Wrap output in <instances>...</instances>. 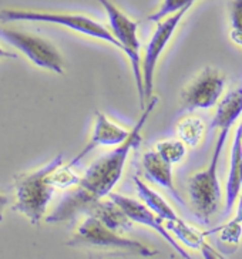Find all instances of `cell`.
<instances>
[{
    "label": "cell",
    "mask_w": 242,
    "mask_h": 259,
    "mask_svg": "<svg viewBox=\"0 0 242 259\" xmlns=\"http://www.w3.org/2000/svg\"><path fill=\"white\" fill-rule=\"evenodd\" d=\"M225 73L214 67H207L182 90V108L187 111L210 110L218 103L225 89Z\"/></svg>",
    "instance_id": "cell-9"
},
{
    "label": "cell",
    "mask_w": 242,
    "mask_h": 259,
    "mask_svg": "<svg viewBox=\"0 0 242 259\" xmlns=\"http://www.w3.org/2000/svg\"><path fill=\"white\" fill-rule=\"evenodd\" d=\"M229 37L236 46H242V0H232L231 3Z\"/></svg>",
    "instance_id": "cell-21"
},
{
    "label": "cell",
    "mask_w": 242,
    "mask_h": 259,
    "mask_svg": "<svg viewBox=\"0 0 242 259\" xmlns=\"http://www.w3.org/2000/svg\"><path fill=\"white\" fill-rule=\"evenodd\" d=\"M231 221L236 222V224H242V188L241 192H239V204H238V208H236V213H235V217Z\"/></svg>",
    "instance_id": "cell-24"
},
{
    "label": "cell",
    "mask_w": 242,
    "mask_h": 259,
    "mask_svg": "<svg viewBox=\"0 0 242 259\" xmlns=\"http://www.w3.org/2000/svg\"><path fill=\"white\" fill-rule=\"evenodd\" d=\"M0 20L8 22H42L67 27L70 30L77 31L90 37L99 38L110 43L118 50H123L120 41L111 31L97 20L89 16L78 13H63V12H40V10H26V9H5L0 12Z\"/></svg>",
    "instance_id": "cell-4"
},
{
    "label": "cell",
    "mask_w": 242,
    "mask_h": 259,
    "mask_svg": "<svg viewBox=\"0 0 242 259\" xmlns=\"http://www.w3.org/2000/svg\"><path fill=\"white\" fill-rule=\"evenodd\" d=\"M71 168L73 167H70L68 164L67 165L61 164L60 167L54 169V172L52 174V181L56 185V188H68L78 184L82 177L77 176Z\"/></svg>",
    "instance_id": "cell-22"
},
{
    "label": "cell",
    "mask_w": 242,
    "mask_h": 259,
    "mask_svg": "<svg viewBox=\"0 0 242 259\" xmlns=\"http://www.w3.org/2000/svg\"><path fill=\"white\" fill-rule=\"evenodd\" d=\"M242 114V87L228 93L217 108L210 130L231 128Z\"/></svg>",
    "instance_id": "cell-15"
},
{
    "label": "cell",
    "mask_w": 242,
    "mask_h": 259,
    "mask_svg": "<svg viewBox=\"0 0 242 259\" xmlns=\"http://www.w3.org/2000/svg\"><path fill=\"white\" fill-rule=\"evenodd\" d=\"M70 246H97V248H113L136 253L144 258L155 256L158 252L147 246L140 241L124 238L118 234V231L108 228L106 224L100 221L99 218L87 215L80 227L76 229L73 236L68 239Z\"/></svg>",
    "instance_id": "cell-5"
},
{
    "label": "cell",
    "mask_w": 242,
    "mask_h": 259,
    "mask_svg": "<svg viewBox=\"0 0 242 259\" xmlns=\"http://www.w3.org/2000/svg\"><path fill=\"white\" fill-rule=\"evenodd\" d=\"M197 0H163L161 6L158 8L157 12H154L152 15L148 16L150 22H159L163 19H166L167 16L173 15L175 12L181 10L184 8H192V5Z\"/></svg>",
    "instance_id": "cell-20"
},
{
    "label": "cell",
    "mask_w": 242,
    "mask_h": 259,
    "mask_svg": "<svg viewBox=\"0 0 242 259\" xmlns=\"http://www.w3.org/2000/svg\"><path fill=\"white\" fill-rule=\"evenodd\" d=\"M241 128H242V124H241Z\"/></svg>",
    "instance_id": "cell-27"
},
{
    "label": "cell",
    "mask_w": 242,
    "mask_h": 259,
    "mask_svg": "<svg viewBox=\"0 0 242 259\" xmlns=\"http://www.w3.org/2000/svg\"><path fill=\"white\" fill-rule=\"evenodd\" d=\"M61 164H64V157L63 154H59L45 167L15 177L13 209L24 215L33 225H38L45 218L46 211L56 191L52 174Z\"/></svg>",
    "instance_id": "cell-2"
},
{
    "label": "cell",
    "mask_w": 242,
    "mask_h": 259,
    "mask_svg": "<svg viewBox=\"0 0 242 259\" xmlns=\"http://www.w3.org/2000/svg\"><path fill=\"white\" fill-rule=\"evenodd\" d=\"M129 136L130 131L111 121L106 114L96 111V120H94V127H93V134H91L90 140L87 141L83 150L77 154L68 165L70 167L77 165L86 155H89L97 147H117V145L123 144L129 138Z\"/></svg>",
    "instance_id": "cell-11"
},
{
    "label": "cell",
    "mask_w": 242,
    "mask_h": 259,
    "mask_svg": "<svg viewBox=\"0 0 242 259\" xmlns=\"http://www.w3.org/2000/svg\"><path fill=\"white\" fill-rule=\"evenodd\" d=\"M87 215H93L96 218H99L103 224H106L108 228L118 231V232H124L131 229L133 221L129 217L124 213L120 206L117 205L114 201H99L94 205L91 206L87 211Z\"/></svg>",
    "instance_id": "cell-16"
},
{
    "label": "cell",
    "mask_w": 242,
    "mask_h": 259,
    "mask_svg": "<svg viewBox=\"0 0 242 259\" xmlns=\"http://www.w3.org/2000/svg\"><path fill=\"white\" fill-rule=\"evenodd\" d=\"M191 8H184L173 15L167 16L166 19L157 22V27L152 33L151 40L145 47V53L143 59V81H144V96L145 103L150 101L152 97V89H154V73L157 69L161 54L164 53L167 45L170 43L171 37L174 36L178 24L181 23L184 16L187 15Z\"/></svg>",
    "instance_id": "cell-8"
},
{
    "label": "cell",
    "mask_w": 242,
    "mask_h": 259,
    "mask_svg": "<svg viewBox=\"0 0 242 259\" xmlns=\"http://www.w3.org/2000/svg\"><path fill=\"white\" fill-rule=\"evenodd\" d=\"M141 164H143L145 177L150 181L166 188L177 202L184 204V201L180 197V192L177 191L174 181H173V164L170 161H167L158 151L154 150V151H148L144 154Z\"/></svg>",
    "instance_id": "cell-12"
},
{
    "label": "cell",
    "mask_w": 242,
    "mask_h": 259,
    "mask_svg": "<svg viewBox=\"0 0 242 259\" xmlns=\"http://www.w3.org/2000/svg\"><path fill=\"white\" fill-rule=\"evenodd\" d=\"M205 134V124L199 117H187L177 124V137L188 147H197Z\"/></svg>",
    "instance_id": "cell-18"
},
{
    "label": "cell",
    "mask_w": 242,
    "mask_h": 259,
    "mask_svg": "<svg viewBox=\"0 0 242 259\" xmlns=\"http://www.w3.org/2000/svg\"><path fill=\"white\" fill-rule=\"evenodd\" d=\"M166 228L170 231V234L174 236L175 239L180 241V244L188 246L191 249H199L204 252L205 256H211L210 253H215L212 248L205 242V232H199L198 229L188 225L185 221H182L178 217L177 220L167 221Z\"/></svg>",
    "instance_id": "cell-14"
},
{
    "label": "cell",
    "mask_w": 242,
    "mask_h": 259,
    "mask_svg": "<svg viewBox=\"0 0 242 259\" xmlns=\"http://www.w3.org/2000/svg\"><path fill=\"white\" fill-rule=\"evenodd\" d=\"M242 188V128H236L231 151V165L228 172L227 187H225V215H227L236 198L239 197Z\"/></svg>",
    "instance_id": "cell-13"
},
{
    "label": "cell",
    "mask_w": 242,
    "mask_h": 259,
    "mask_svg": "<svg viewBox=\"0 0 242 259\" xmlns=\"http://www.w3.org/2000/svg\"><path fill=\"white\" fill-rule=\"evenodd\" d=\"M155 151H158L167 161L171 164H177L185 158L187 155V145L181 140H164L155 144Z\"/></svg>",
    "instance_id": "cell-19"
},
{
    "label": "cell",
    "mask_w": 242,
    "mask_h": 259,
    "mask_svg": "<svg viewBox=\"0 0 242 259\" xmlns=\"http://www.w3.org/2000/svg\"><path fill=\"white\" fill-rule=\"evenodd\" d=\"M0 59H17V54L8 52V50H5L3 47L0 46Z\"/></svg>",
    "instance_id": "cell-26"
},
{
    "label": "cell",
    "mask_w": 242,
    "mask_h": 259,
    "mask_svg": "<svg viewBox=\"0 0 242 259\" xmlns=\"http://www.w3.org/2000/svg\"><path fill=\"white\" fill-rule=\"evenodd\" d=\"M0 38L19 49V52H22L33 64L38 67L54 71L57 74L64 73L63 56L59 52V49L47 38L26 31L10 29L6 26H0Z\"/></svg>",
    "instance_id": "cell-7"
},
{
    "label": "cell",
    "mask_w": 242,
    "mask_h": 259,
    "mask_svg": "<svg viewBox=\"0 0 242 259\" xmlns=\"http://www.w3.org/2000/svg\"><path fill=\"white\" fill-rule=\"evenodd\" d=\"M10 204V198H9L6 194H0V220L3 217V212L6 209V206Z\"/></svg>",
    "instance_id": "cell-25"
},
{
    "label": "cell",
    "mask_w": 242,
    "mask_h": 259,
    "mask_svg": "<svg viewBox=\"0 0 242 259\" xmlns=\"http://www.w3.org/2000/svg\"><path fill=\"white\" fill-rule=\"evenodd\" d=\"M133 180L136 184L137 194H138L140 199L151 209L152 212L157 213L163 221H173V220L178 218V215L175 213L174 209L170 206V204L159 195L158 192H155L152 188H150L138 177H134Z\"/></svg>",
    "instance_id": "cell-17"
},
{
    "label": "cell",
    "mask_w": 242,
    "mask_h": 259,
    "mask_svg": "<svg viewBox=\"0 0 242 259\" xmlns=\"http://www.w3.org/2000/svg\"><path fill=\"white\" fill-rule=\"evenodd\" d=\"M157 97H151L144 107L141 117L130 131L129 138L117 145L115 150L101 155L86 169L84 176L76 185V190L68 192L54 208L50 215L46 217V222L57 224L73 220L78 213H86L96 202L108 197L113 188L123 177V171L130 153L141 143V130L148 117L157 106Z\"/></svg>",
    "instance_id": "cell-1"
},
{
    "label": "cell",
    "mask_w": 242,
    "mask_h": 259,
    "mask_svg": "<svg viewBox=\"0 0 242 259\" xmlns=\"http://www.w3.org/2000/svg\"><path fill=\"white\" fill-rule=\"evenodd\" d=\"M108 198L114 201L117 205L120 206L121 209L124 211V213L129 217L130 220L133 222H136V224H140V225H144V227H148L152 231H155L157 234L163 236L164 239H166L168 244L173 246V249L175 252H178L180 253V256L185 259H189L188 253L185 252V249L180 246V244L175 241V238L171 234H170V231L163 225V220L159 218L158 215L155 212H152L151 209L148 208V206L144 204L143 201L140 202V201H137L134 198H130V197H124V195H121V194H114L111 192L110 195H108Z\"/></svg>",
    "instance_id": "cell-10"
},
{
    "label": "cell",
    "mask_w": 242,
    "mask_h": 259,
    "mask_svg": "<svg viewBox=\"0 0 242 259\" xmlns=\"http://www.w3.org/2000/svg\"><path fill=\"white\" fill-rule=\"evenodd\" d=\"M101 6L106 10L108 16V22L111 26V33L120 41L123 52L129 57L133 76L136 80L137 93L140 99V106L145 107V96H144V81H143V60L140 56V40L137 37L138 24L134 20L124 15L120 9L117 8L110 0H99Z\"/></svg>",
    "instance_id": "cell-6"
},
{
    "label": "cell",
    "mask_w": 242,
    "mask_h": 259,
    "mask_svg": "<svg viewBox=\"0 0 242 259\" xmlns=\"http://www.w3.org/2000/svg\"><path fill=\"white\" fill-rule=\"evenodd\" d=\"M215 231H220V239L225 244H232L238 245L239 244V239L242 236V224H236L234 221H229L225 225H222L220 228L210 231V232H205V235H211Z\"/></svg>",
    "instance_id": "cell-23"
},
{
    "label": "cell",
    "mask_w": 242,
    "mask_h": 259,
    "mask_svg": "<svg viewBox=\"0 0 242 259\" xmlns=\"http://www.w3.org/2000/svg\"><path fill=\"white\" fill-rule=\"evenodd\" d=\"M229 128L220 130V136L214 148L208 167L188 178V198L192 212L198 220L208 224L212 215L218 211L221 199V188L218 183V164L222 148L227 143Z\"/></svg>",
    "instance_id": "cell-3"
}]
</instances>
